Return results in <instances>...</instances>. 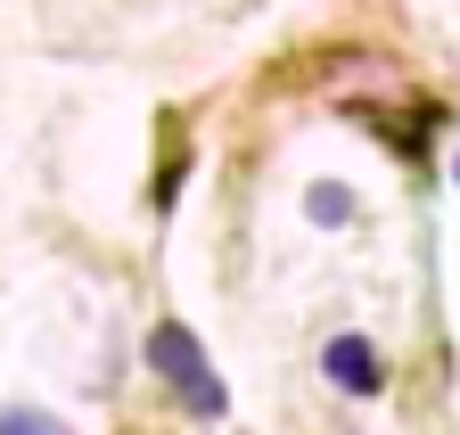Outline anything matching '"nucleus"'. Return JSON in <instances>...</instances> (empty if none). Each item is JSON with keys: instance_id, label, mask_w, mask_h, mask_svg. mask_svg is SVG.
<instances>
[{"instance_id": "20e7f679", "label": "nucleus", "mask_w": 460, "mask_h": 435, "mask_svg": "<svg viewBox=\"0 0 460 435\" xmlns=\"http://www.w3.org/2000/svg\"><path fill=\"white\" fill-rule=\"evenodd\" d=\"M305 213H313V222H345V213H354V197H345V189H313Z\"/></svg>"}, {"instance_id": "7ed1b4c3", "label": "nucleus", "mask_w": 460, "mask_h": 435, "mask_svg": "<svg viewBox=\"0 0 460 435\" xmlns=\"http://www.w3.org/2000/svg\"><path fill=\"white\" fill-rule=\"evenodd\" d=\"M0 435H66V419H49L33 403H9V411H0Z\"/></svg>"}, {"instance_id": "f257e3e1", "label": "nucleus", "mask_w": 460, "mask_h": 435, "mask_svg": "<svg viewBox=\"0 0 460 435\" xmlns=\"http://www.w3.org/2000/svg\"><path fill=\"white\" fill-rule=\"evenodd\" d=\"M148 370L164 378V387L172 395H181L198 419H222L230 411V387H222V378H214V361H206V345L181 329V320H156V329H148Z\"/></svg>"}, {"instance_id": "39448f33", "label": "nucleus", "mask_w": 460, "mask_h": 435, "mask_svg": "<svg viewBox=\"0 0 460 435\" xmlns=\"http://www.w3.org/2000/svg\"><path fill=\"white\" fill-rule=\"evenodd\" d=\"M452 181H460V165H452Z\"/></svg>"}, {"instance_id": "f03ea898", "label": "nucleus", "mask_w": 460, "mask_h": 435, "mask_svg": "<svg viewBox=\"0 0 460 435\" xmlns=\"http://www.w3.org/2000/svg\"><path fill=\"white\" fill-rule=\"evenodd\" d=\"M321 370H329V387H345V395H378V353H370V337H329Z\"/></svg>"}]
</instances>
